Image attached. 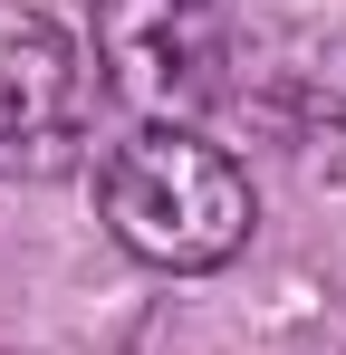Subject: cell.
<instances>
[{
    "label": "cell",
    "mask_w": 346,
    "mask_h": 355,
    "mask_svg": "<svg viewBox=\"0 0 346 355\" xmlns=\"http://www.w3.org/2000/svg\"><path fill=\"white\" fill-rule=\"evenodd\" d=\"M270 125L279 144H298V164L346 182V39L288 49V67L270 77Z\"/></svg>",
    "instance_id": "cell-4"
},
{
    "label": "cell",
    "mask_w": 346,
    "mask_h": 355,
    "mask_svg": "<svg viewBox=\"0 0 346 355\" xmlns=\"http://www.w3.org/2000/svg\"><path fill=\"white\" fill-rule=\"evenodd\" d=\"M97 67L145 125H192L231 96L222 0H97Z\"/></svg>",
    "instance_id": "cell-2"
},
{
    "label": "cell",
    "mask_w": 346,
    "mask_h": 355,
    "mask_svg": "<svg viewBox=\"0 0 346 355\" xmlns=\"http://www.w3.org/2000/svg\"><path fill=\"white\" fill-rule=\"evenodd\" d=\"M87 154V67L67 29L19 19L0 39V173L10 182H58Z\"/></svg>",
    "instance_id": "cell-3"
},
{
    "label": "cell",
    "mask_w": 346,
    "mask_h": 355,
    "mask_svg": "<svg viewBox=\"0 0 346 355\" xmlns=\"http://www.w3.org/2000/svg\"><path fill=\"white\" fill-rule=\"evenodd\" d=\"M97 202H106V231L135 259H154V269H222L250 240V221H260L250 211V173L222 144L183 135V125H145L135 144H115Z\"/></svg>",
    "instance_id": "cell-1"
}]
</instances>
